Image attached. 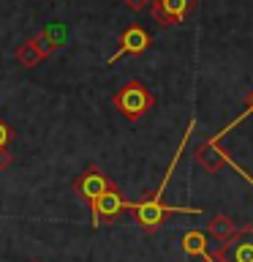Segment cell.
Segmentation results:
<instances>
[{
	"label": "cell",
	"mask_w": 253,
	"mask_h": 262,
	"mask_svg": "<svg viewBox=\"0 0 253 262\" xmlns=\"http://www.w3.org/2000/svg\"><path fill=\"white\" fill-rule=\"evenodd\" d=\"M112 104H114V110H117L125 120L136 123V120H142V115H147L155 106V96H153V90L147 85L131 79V82H125V85L117 90V93H114Z\"/></svg>",
	"instance_id": "6da1fadb"
},
{
	"label": "cell",
	"mask_w": 253,
	"mask_h": 262,
	"mask_svg": "<svg viewBox=\"0 0 253 262\" xmlns=\"http://www.w3.org/2000/svg\"><path fill=\"white\" fill-rule=\"evenodd\" d=\"M128 210L134 213V221L142 229L147 232H153V229H158L166 216L171 213H191V216H199V208H169V205H163L161 200H150V196H144L142 202H128Z\"/></svg>",
	"instance_id": "7a4b0ae2"
},
{
	"label": "cell",
	"mask_w": 253,
	"mask_h": 262,
	"mask_svg": "<svg viewBox=\"0 0 253 262\" xmlns=\"http://www.w3.org/2000/svg\"><path fill=\"white\" fill-rule=\"evenodd\" d=\"M73 188V194L79 196L82 202H87V205H93L101 194H106L109 188H114V180L106 175L104 169H98V167H87L82 175L71 183Z\"/></svg>",
	"instance_id": "3957f363"
},
{
	"label": "cell",
	"mask_w": 253,
	"mask_h": 262,
	"mask_svg": "<svg viewBox=\"0 0 253 262\" xmlns=\"http://www.w3.org/2000/svg\"><path fill=\"white\" fill-rule=\"evenodd\" d=\"M212 257L218 262H253V224H242L232 241L212 251Z\"/></svg>",
	"instance_id": "277c9868"
},
{
	"label": "cell",
	"mask_w": 253,
	"mask_h": 262,
	"mask_svg": "<svg viewBox=\"0 0 253 262\" xmlns=\"http://www.w3.org/2000/svg\"><path fill=\"white\" fill-rule=\"evenodd\" d=\"M122 210H128V200L120 194V188L114 186V188H109V191L101 194L93 205H90V213H93V227L117 221V216H120Z\"/></svg>",
	"instance_id": "5b68a950"
},
{
	"label": "cell",
	"mask_w": 253,
	"mask_h": 262,
	"mask_svg": "<svg viewBox=\"0 0 253 262\" xmlns=\"http://www.w3.org/2000/svg\"><path fill=\"white\" fill-rule=\"evenodd\" d=\"M193 6L196 0H153L150 11L161 28H171V25H183L185 16L193 11Z\"/></svg>",
	"instance_id": "8992f818"
},
{
	"label": "cell",
	"mask_w": 253,
	"mask_h": 262,
	"mask_svg": "<svg viewBox=\"0 0 253 262\" xmlns=\"http://www.w3.org/2000/svg\"><path fill=\"white\" fill-rule=\"evenodd\" d=\"M117 52H114L112 57H106V66H112V63H117L122 55H142L147 47L153 44V36L147 33L142 25H131V28L122 30V36L117 41Z\"/></svg>",
	"instance_id": "52a82bcc"
},
{
	"label": "cell",
	"mask_w": 253,
	"mask_h": 262,
	"mask_svg": "<svg viewBox=\"0 0 253 262\" xmlns=\"http://www.w3.org/2000/svg\"><path fill=\"white\" fill-rule=\"evenodd\" d=\"M193 159H196V164H199L201 169H207L210 175H215V172L226 164L229 153H226V150H220L218 142H215L212 137H204L201 142L193 147Z\"/></svg>",
	"instance_id": "ba28073f"
},
{
	"label": "cell",
	"mask_w": 253,
	"mask_h": 262,
	"mask_svg": "<svg viewBox=\"0 0 253 262\" xmlns=\"http://www.w3.org/2000/svg\"><path fill=\"white\" fill-rule=\"evenodd\" d=\"M49 55H52V49H49V47H46L38 36H36V38L22 41V44L16 47V52H14L16 63H19L22 69H36V66H38L41 60H44V57H49Z\"/></svg>",
	"instance_id": "9c48e42d"
},
{
	"label": "cell",
	"mask_w": 253,
	"mask_h": 262,
	"mask_svg": "<svg viewBox=\"0 0 253 262\" xmlns=\"http://www.w3.org/2000/svg\"><path fill=\"white\" fill-rule=\"evenodd\" d=\"M237 229H240V224H237L232 216L215 213V216L210 219V224H207V235L212 237V241H218V243H226V241H232V237L237 235Z\"/></svg>",
	"instance_id": "30bf717a"
},
{
	"label": "cell",
	"mask_w": 253,
	"mask_h": 262,
	"mask_svg": "<svg viewBox=\"0 0 253 262\" xmlns=\"http://www.w3.org/2000/svg\"><path fill=\"white\" fill-rule=\"evenodd\" d=\"M38 38L44 41V44L52 49H60V47H65V41H68V25L65 22H60V19H52V22H46L44 25V30L38 33Z\"/></svg>",
	"instance_id": "8fae6325"
},
{
	"label": "cell",
	"mask_w": 253,
	"mask_h": 262,
	"mask_svg": "<svg viewBox=\"0 0 253 262\" xmlns=\"http://www.w3.org/2000/svg\"><path fill=\"white\" fill-rule=\"evenodd\" d=\"M180 249L188 257H204V254H210L207 251V232H201V229H185L183 237H180Z\"/></svg>",
	"instance_id": "7c38bea8"
},
{
	"label": "cell",
	"mask_w": 253,
	"mask_h": 262,
	"mask_svg": "<svg viewBox=\"0 0 253 262\" xmlns=\"http://www.w3.org/2000/svg\"><path fill=\"white\" fill-rule=\"evenodd\" d=\"M245 118H253V88H250L248 98H245V112H242V115H237V118H234L232 123H229V126H223L220 131H215V134H212V139H215V142H220V139H223V137H226L234 126H240V123H242Z\"/></svg>",
	"instance_id": "4fadbf2b"
},
{
	"label": "cell",
	"mask_w": 253,
	"mask_h": 262,
	"mask_svg": "<svg viewBox=\"0 0 253 262\" xmlns=\"http://www.w3.org/2000/svg\"><path fill=\"white\" fill-rule=\"evenodd\" d=\"M131 11H136V14H142V11H147V8L153 6V0H122Z\"/></svg>",
	"instance_id": "5bb4252c"
},
{
	"label": "cell",
	"mask_w": 253,
	"mask_h": 262,
	"mask_svg": "<svg viewBox=\"0 0 253 262\" xmlns=\"http://www.w3.org/2000/svg\"><path fill=\"white\" fill-rule=\"evenodd\" d=\"M11 137H14V131L8 128L3 120H0V147H6L8 142H11Z\"/></svg>",
	"instance_id": "9a60e30c"
},
{
	"label": "cell",
	"mask_w": 253,
	"mask_h": 262,
	"mask_svg": "<svg viewBox=\"0 0 253 262\" xmlns=\"http://www.w3.org/2000/svg\"><path fill=\"white\" fill-rule=\"evenodd\" d=\"M11 167V153H8V147H0V172Z\"/></svg>",
	"instance_id": "2e32d148"
},
{
	"label": "cell",
	"mask_w": 253,
	"mask_h": 262,
	"mask_svg": "<svg viewBox=\"0 0 253 262\" xmlns=\"http://www.w3.org/2000/svg\"><path fill=\"white\" fill-rule=\"evenodd\" d=\"M226 164H229V167H232V169H237V175H242V178H245V183H250V186H253V178H250L248 172H245V169L240 167V164H234L232 159H226Z\"/></svg>",
	"instance_id": "e0dca14e"
},
{
	"label": "cell",
	"mask_w": 253,
	"mask_h": 262,
	"mask_svg": "<svg viewBox=\"0 0 253 262\" xmlns=\"http://www.w3.org/2000/svg\"><path fill=\"white\" fill-rule=\"evenodd\" d=\"M199 262H218V259L212 257V254H204V257H199Z\"/></svg>",
	"instance_id": "ac0fdd59"
},
{
	"label": "cell",
	"mask_w": 253,
	"mask_h": 262,
	"mask_svg": "<svg viewBox=\"0 0 253 262\" xmlns=\"http://www.w3.org/2000/svg\"><path fill=\"white\" fill-rule=\"evenodd\" d=\"M30 262H44V259H30Z\"/></svg>",
	"instance_id": "d6986e66"
}]
</instances>
